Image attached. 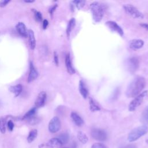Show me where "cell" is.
I'll use <instances>...</instances> for the list:
<instances>
[{
  "label": "cell",
  "instance_id": "cell-24",
  "mask_svg": "<svg viewBox=\"0 0 148 148\" xmlns=\"http://www.w3.org/2000/svg\"><path fill=\"white\" fill-rule=\"evenodd\" d=\"M77 137L79 141L83 144H86L88 141V138L87 136L86 135V134L80 131H78L77 134Z\"/></svg>",
  "mask_w": 148,
  "mask_h": 148
},
{
  "label": "cell",
  "instance_id": "cell-29",
  "mask_svg": "<svg viewBox=\"0 0 148 148\" xmlns=\"http://www.w3.org/2000/svg\"><path fill=\"white\" fill-rule=\"evenodd\" d=\"M72 3L74 4L76 6V7L78 9H80L84 6L86 1H82V0H76V1H72Z\"/></svg>",
  "mask_w": 148,
  "mask_h": 148
},
{
  "label": "cell",
  "instance_id": "cell-15",
  "mask_svg": "<svg viewBox=\"0 0 148 148\" xmlns=\"http://www.w3.org/2000/svg\"><path fill=\"white\" fill-rule=\"evenodd\" d=\"M71 117L74 123L78 127H82L84 124V121L82 118L76 112L71 113Z\"/></svg>",
  "mask_w": 148,
  "mask_h": 148
},
{
  "label": "cell",
  "instance_id": "cell-38",
  "mask_svg": "<svg viewBox=\"0 0 148 148\" xmlns=\"http://www.w3.org/2000/svg\"><path fill=\"white\" fill-rule=\"evenodd\" d=\"M140 25L141 27H142L143 28L148 30V24H147V23H141V24H140Z\"/></svg>",
  "mask_w": 148,
  "mask_h": 148
},
{
  "label": "cell",
  "instance_id": "cell-12",
  "mask_svg": "<svg viewBox=\"0 0 148 148\" xmlns=\"http://www.w3.org/2000/svg\"><path fill=\"white\" fill-rule=\"evenodd\" d=\"M65 63H66V68H67L68 72L70 75L74 74L75 73V70L74 69V68L72 66L71 56L69 53L67 54L66 56Z\"/></svg>",
  "mask_w": 148,
  "mask_h": 148
},
{
  "label": "cell",
  "instance_id": "cell-11",
  "mask_svg": "<svg viewBox=\"0 0 148 148\" xmlns=\"http://www.w3.org/2000/svg\"><path fill=\"white\" fill-rule=\"evenodd\" d=\"M38 76V72L34 67L32 62L30 63L29 65V72L28 77V82L30 83L35 80Z\"/></svg>",
  "mask_w": 148,
  "mask_h": 148
},
{
  "label": "cell",
  "instance_id": "cell-23",
  "mask_svg": "<svg viewBox=\"0 0 148 148\" xmlns=\"http://www.w3.org/2000/svg\"><path fill=\"white\" fill-rule=\"evenodd\" d=\"M37 135H38V131L36 129H34L30 131L27 137L28 142L29 143L33 142L34 141V139L37 138Z\"/></svg>",
  "mask_w": 148,
  "mask_h": 148
},
{
  "label": "cell",
  "instance_id": "cell-5",
  "mask_svg": "<svg viewBox=\"0 0 148 148\" xmlns=\"http://www.w3.org/2000/svg\"><path fill=\"white\" fill-rule=\"evenodd\" d=\"M125 12L130 16L134 19H142L144 16L142 12H141L136 7L131 4H126L123 6Z\"/></svg>",
  "mask_w": 148,
  "mask_h": 148
},
{
  "label": "cell",
  "instance_id": "cell-27",
  "mask_svg": "<svg viewBox=\"0 0 148 148\" xmlns=\"http://www.w3.org/2000/svg\"><path fill=\"white\" fill-rule=\"evenodd\" d=\"M0 131L4 134L6 131V119L4 117H0Z\"/></svg>",
  "mask_w": 148,
  "mask_h": 148
},
{
  "label": "cell",
  "instance_id": "cell-39",
  "mask_svg": "<svg viewBox=\"0 0 148 148\" xmlns=\"http://www.w3.org/2000/svg\"><path fill=\"white\" fill-rule=\"evenodd\" d=\"M124 148H135V147L133 145H129V146H127L126 147H124Z\"/></svg>",
  "mask_w": 148,
  "mask_h": 148
},
{
  "label": "cell",
  "instance_id": "cell-4",
  "mask_svg": "<svg viewBox=\"0 0 148 148\" xmlns=\"http://www.w3.org/2000/svg\"><path fill=\"white\" fill-rule=\"evenodd\" d=\"M148 95V90H145L135 97L130 103L129 105V110L130 112H134L137 109L142 103L144 99L147 97Z\"/></svg>",
  "mask_w": 148,
  "mask_h": 148
},
{
  "label": "cell",
  "instance_id": "cell-42",
  "mask_svg": "<svg viewBox=\"0 0 148 148\" xmlns=\"http://www.w3.org/2000/svg\"></svg>",
  "mask_w": 148,
  "mask_h": 148
},
{
  "label": "cell",
  "instance_id": "cell-40",
  "mask_svg": "<svg viewBox=\"0 0 148 148\" xmlns=\"http://www.w3.org/2000/svg\"><path fill=\"white\" fill-rule=\"evenodd\" d=\"M24 2L26 3H33L34 2V1H24Z\"/></svg>",
  "mask_w": 148,
  "mask_h": 148
},
{
  "label": "cell",
  "instance_id": "cell-7",
  "mask_svg": "<svg viewBox=\"0 0 148 148\" xmlns=\"http://www.w3.org/2000/svg\"><path fill=\"white\" fill-rule=\"evenodd\" d=\"M91 135L93 138L98 141H105L107 139L106 133L100 129H93L91 131Z\"/></svg>",
  "mask_w": 148,
  "mask_h": 148
},
{
  "label": "cell",
  "instance_id": "cell-41",
  "mask_svg": "<svg viewBox=\"0 0 148 148\" xmlns=\"http://www.w3.org/2000/svg\"><path fill=\"white\" fill-rule=\"evenodd\" d=\"M146 143H148V139H146Z\"/></svg>",
  "mask_w": 148,
  "mask_h": 148
},
{
  "label": "cell",
  "instance_id": "cell-17",
  "mask_svg": "<svg viewBox=\"0 0 148 148\" xmlns=\"http://www.w3.org/2000/svg\"><path fill=\"white\" fill-rule=\"evenodd\" d=\"M28 37L29 38V42L30 48L32 50H34L36 46V40L34 35V33L32 29H28Z\"/></svg>",
  "mask_w": 148,
  "mask_h": 148
},
{
  "label": "cell",
  "instance_id": "cell-10",
  "mask_svg": "<svg viewBox=\"0 0 148 148\" xmlns=\"http://www.w3.org/2000/svg\"><path fill=\"white\" fill-rule=\"evenodd\" d=\"M46 100V93L45 92H41L39 93L35 101V106L36 108H41L44 106Z\"/></svg>",
  "mask_w": 148,
  "mask_h": 148
},
{
  "label": "cell",
  "instance_id": "cell-26",
  "mask_svg": "<svg viewBox=\"0 0 148 148\" xmlns=\"http://www.w3.org/2000/svg\"><path fill=\"white\" fill-rule=\"evenodd\" d=\"M58 138L59 140L61 141V142L62 143V144L63 145L66 144L68 142L69 139H70V137H69L68 134L63 133L60 135H59Z\"/></svg>",
  "mask_w": 148,
  "mask_h": 148
},
{
  "label": "cell",
  "instance_id": "cell-31",
  "mask_svg": "<svg viewBox=\"0 0 148 148\" xmlns=\"http://www.w3.org/2000/svg\"><path fill=\"white\" fill-rule=\"evenodd\" d=\"M91 148H108V147L104 144L98 142V143H95L93 144Z\"/></svg>",
  "mask_w": 148,
  "mask_h": 148
},
{
  "label": "cell",
  "instance_id": "cell-13",
  "mask_svg": "<svg viewBox=\"0 0 148 148\" xmlns=\"http://www.w3.org/2000/svg\"><path fill=\"white\" fill-rule=\"evenodd\" d=\"M18 33L23 37L27 38L28 37V32L25 24L22 22H19L16 26Z\"/></svg>",
  "mask_w": 148,
  "mask_h": 148
},
{
  "label": "cell",
  "instance_id": "cell-37",
  "mask_svg": "<svg viewBox=\"0 0 148 148\" xmlns=\"http://www.w3.org/2000/svg\"><path fill=\"white\" fill-rule=\"evenodd\" d=\"M48 25H49V21L47 20H46V19L44 20V21H43V28L44 29H46L48 26Z\"/></svg>",
  "mask_w": 148,
  "mask_h": 148
},
{
  "label": "cell",
  "instance_id": "cell-32",
  "mask_svg": "<svg viewBox=\"0 0 148 148\" xmlns=\"http://www.w3.org/2000/svg\"><path fill=\"white\" fill-rule=\"evenodd\" d=\"M119 88H116L115 90L114 93L112 94V96L111 97V99L112 101H114L117 98V97H119Z\"/></svg>",
  "mask_w": 148,
  "mask_h": 148
},
{
  "label": "cell",
  "instance_id": "cell-16",
  "mask_svg": "<svg viewBox=\"0 0 148 148\" xmlns=\"http://www.w3.org/2000/svg\"><path fill=\"white\" fill-rule=\"evenodd\" d=\"M63 145L61 141L58 139V138H53L49 141L46 143V146L50 148H57Z\"/></svg>",
  "mask_w": 148,
  "mask_h": 148
},
{
  "label": "cell",
  "instance_id": "cell-6",
  "mask_svg": "<svg viewBox=\"0 0 148 148\" xmlns=\"http://www.w3.org/2000/svg\"><path fill=\"white\" fill-rule=\"evenodd\" d=\"M127 70L131 73H135L138 69L139 66V61L138 57H131L129 58L126 61L125 64Z\"/></svg>",
  "mask_w": 148,
  "mask_h": 148
},
{
  "label": "cell",
  "instance_id": "cell-14",
  "mask_svg": "<svg viewBox=\"0 0 148 148\" xmlns=\"http://www.w3.org/2000/svg\"><path fill=\"white\" fill-rule=\"evenodd\" d=\"M144 45V42L142 40L134 39L130 43V48L133 50H138L142 48Z\"/></svg>",
  "mask_w": 148,
  "mask_h": 148
},
{
  "label": "cell",
  "instance_id": "cell-1",
  "mask_svg": "<svg viewBox=\"0 0 148 148\" xmlns=\"http://www.w3.org/2000/svg\"><path fill=\"white\" fill-rule=\"evenodd\" d=\"M146 85L145 78L141 76L135 77L129 84L126 90V96L128 98H135L141 93Z\"/></svg>",
  "mask_w": 148,
  "mask_h": 148
},
{
  "label": "cell",
  "instance_id": "cell-21",
  "mask_svg": "<svg viewBox=\"0 0 148 148\" xmlns=\"http://www.w3.org/2000/svg\"><path fill=\"white\" fill-rule=\"evenodd\" d=\"M89 106L92 112H96L101 109L98 103L92 97L89 98Z\"/></svg>",
  "mask_w": 148,
  "mask_h": 148
},
{
  "label": "cell",
  "instance_id": "cell-8",
  "mask_svg": "<svg viewBox=\"0 0 148 148\" xmlns=\"http://www.w3.org/2000/svg\"><path fill=\"white\" fill-rule=\"evenodd\" d=\"M48 129L51 133L58 132L61 129V122L60 119L57 116L53 117L49 123Z\"/></svg>",
  "mask_w": 148,
  "mask_h": 148
},
{
  "label": "cell",
  "instance_id": "cell-25",
  "mask_svg": "<svg viewBox=\"0 0 148 148\" xmlns=\"http://www.w3.org/2000/svg\"><path fill=\"white\" fill-rule=\"evenodd\" d=\"M36 110H37V108L35 107V108H32L31 109L29 110V111H28L25 115L23 117L22 119L23 120H27L28 119H29V118H30L33 116H34L36 113Z\"/></svg>",
  "mask_w": 148,
  "mask_h": 148
},
{
  "label": "cell",
  "instance_id": "cell-28",
  "mask_svg": "<svg viewBox=\"0 0 148 148\" xmlns=\"http://www.w3.org/2000/svg\"><path fill=\"white\" fill-rule=\"evenodd\" d=\"M26 121H27V123L30 125H35L40 122V120L39 119V118H38L37 117H35L34 116L30 117V118H29V119H27Z\"/></svg>",
  "mask_w": 148,
  "mask_h": 148
},
{
  "label": "cell",
  "instance_id": "cell-33",
  "mask_svg": "<svg viewBox=\"0 0 148 148\" xmlns=\"http://www.w3.org/2000/svg\"><path fill=\"white\" fill-rule=\"evenodd\" d=\"M7 126H8V129L9 130V131H12L13 129H14V123L12 121H9L7 123Z\"/></svg>",
  "mask_w": 148,
  "mask_h": 148
},
{
  "label": "cell",
  "instance_id": "cell-19",
  "mask_svg": "<svg viewBox=\"0 0 148 148\" xmlns=\"http://www.w3.org/2000/svg\"><path fill=\"white\" fill-rule=\"evenodd\" d=\"M9 90L15 94V97H18L23 90V86L20 84H18L15 86H11L9 87Z\"/></svg>",
  "mask_w": 148,
  "mask_h": 148
},
{
  "label": "cell",
  "instance_id": "cell-20",
  "mask_svg": "<svg viewBox=\"0 0 148 148\" xmlns=\"http://www.w3.org/2000/svg\"><path fill=\"white\" fill-rule=\"evenodd\" d=\"M141 122L143 125L148 126V105L143 110L141 116Z\"/></svg>",
  "mask_w": 148,
  "mask_h": 148
},
{
  "label": "cell",
  "instance_id": "cell-30",
  "mask_svg": "<svg viewBox=\"0 0 148 148\" xmlns=\"http://www.w3.org/2000/svg\"><path fill=\"white\" fill-rule=\"evenodd\" d=\"M34 16H35V20L38 21V22H41L42 20V13L40 12L37 11H34Z\"/></svg>",
  "mask_w": 148,
  "mask_h": 148
},
{
  "label": "cell",
  "instance_id": "cell-22",
  "mask_svg": "<svg viewBox=\"0 0 148 148\" xmlns=\"http://www.w3.org/2000/svg\"><path fill=\"white\" fill-rule=\"evenodd\" d=\"M75 24H76V20L75 18L71 19V20L69 21V23L68 24L67 29H66V33L68 37H70L71 33L72 32L74 27L75 26Z\"/></svg>",
  "mask_w": 148,
  "mask_h": 148
},
{
  "label": "cell",
  "instance_id": "cell-18",
  "mask_svg": "<svg viewBox=\"0 0 148 148\" xmlns=\"http://www.w3.org/2000/svg\"><path fill=\"white\" fill-rule=\"evenodd\" d=\"M79 90L82 95V96L83 97V98L86 99L88 95V92L87 89V88L84 83V82L82 80L79 81Z\"/></svg>",
  "mask_w": 148,
  "mask_h": 148
},
{
  "label": "cell",
  "instance_id": "cell-9",
  "mask_svg": "<svg viewBox=\"0 0 148 148\" xmlns=\"http://www.w3.org/2000/svg\"><path fill=\"white\" fill-rule=\"evenodd\" d=\"M106 25L112 31L116 32L119 34L120 36L123 37L124 35V31L122 27L114 21H108L106 22Z\"/></svg>",
  "mask_w": 148,
  "mask_h": 148
},
{
  "label": "cell",
  "instance_id": "cell-2",
  "mask_svg": "<svg viewBox=\"0 0 148 148\" xmlns=\"http://www.w3.org/2000/svg\"><path fill=\"white\" fill-rule=\"evenodd\" d=\"M90 11L92 13L93 20L96 23L100 22L104 16V9L98 2H93L90 5Z\"/></svg>",
  "mask_w": 148,
  "mask_h": 148
},
{
  "label": "cell",
  "instance_id": "cell-34",
  "mask_svg": "<svg viewBox=\"0 0 148 148\" xmlns=\"http://www.w3.org/2000/svg\"><path fill=\"white\" fill-rule=\"evenodd\" d=\"M54 62L55 64L57 66H58L59 64V60H58V56L56 52H54Z\"/></svg>",
  "mask_w": 148,
  "mask_h": 148
},
{
  "label": "cell",
  "instance_id": "cell-36",
  "mask_svg": "<svg viewBox=\"0 0 148 148\" xmlns=\"http://www.w3.org/2000/svg\"><path fill=\"white\" fill-rule=\"evenodd\" d=\"M57 4H56V5H53L52 8H50V9H49V13H50V14L52 16V15H53V12L55 11V10L56 9V8H57Z\"/></svg>",
  "mask_w": 148,
  "mask_h": 148
},
{
  "label": "cell",
  "instance_id": "cell-3",
  "mask_svg": "<svg viewBox=\"0 0 148 148\" xmlns=\"http://www.w3.org/2000/svg\"><path fill=\"white\" fill-rule=\"evenodd\" d=\"M148 132V127L146 126L142 125L133 129L129 134L128 140L129 142H134L138 140L142 136L146 134Z\"/></svg>",
  "mask_w": 148,
  "mask_h": 148
},
{
  "label": "cell",
  "instance_id": "cell-35",
  "mask_svg": "<svg viewBox=\"0 0 148 148\" xmlns=\"http://www.w3.org/2000/svg\"><path fill=\"white\" fill-rule=\"evenodd\" d=\"M10 2H11V1H9V0H3V1H0V7L1 8L5 7Z\"/></svg>",
  "mask_w": 148,
  "mask_h": 148
}]
</instances>
